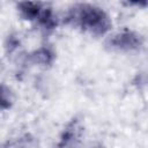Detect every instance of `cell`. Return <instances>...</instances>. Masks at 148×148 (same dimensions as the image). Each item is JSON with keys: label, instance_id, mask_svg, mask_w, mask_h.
I'll list each match as a JSON object with an SVG mask.
<instances>
[{"label": "cell", "instance_id": "3957f363", "mask_svg": "<svg viewBox=\"0 0 148 148\" xmlns=\"http://www.w3.org/2000/svg\"><path fill=\"white\" fill-rule=\"evenodd\" d=\"M83 127L79 119H73L64 130L60 141L58 143V148H77L81 136H82Z\"/></svg>", "mask_w": 148, "mask_h": 148}, {"label": "cell", "instance_id": "5b68a950", "mask_svg": "<svg viewBox=\"0 0 148 148\" xmlns=\"http://www.w3.org/2000/svg\"><path fill=\"white\" fill-rule=\"evenodd\" d=\"M54 58H56V54H54L53 50L51 47H47V46H43L31 54V59L34 62L39 64V65H44V66L51 65L53 62Z\"/></svg>", "mask_w": 148, "mask_h": 148}, {"label": "cell", "instance_id": "277c9868", "mask_svg": "<svg viewBox=\"0 0 148 148\" xmlns=\"http://www.w3.org/2000/svg\"><path fill=\"white\" fill-rule=\"evenodd\" d=\"M17 8L22 15L23 18L25 20H37L43 7L42 3L39 2H30V1H24V2H18Z\"/></svg>", "mask_w": 148, "mask_h": 148}, {"label": "cell", "instance_id": "6da1fadb", "mask_svg": "<svg viewBox=\"0 0 148 148\" xmlns=\"http://www.w3.org/2000/svg\"><path fill=\"white\" fill-rule=\"evenodd\" d=\"M67 21L97 36L108 32L112 25L106 12L90 3L74 5L67 14Z\"/></svg>", "mask_w": 148, "mask_h": 148}, {"label": "cell", "instance_id": "7a4b0ae2", "mask_svg": "<svg viewBox=\"0 0 148 148\" xmlns=\"http://www.w3.org/2000/svg\"><path fill=\"white\" fill-rule=\"evenodd\" d=\"M142 44H143L142 36L132 30H123L113 35L109 39V45L112 49L120 50V51L138 50L142 46Z\"/></svg>", "mask_w": 148, "mask_h": 148}, {"label": "cell", "instance_id": "8992f818", "mask_svg": "<svg viewBox=\"0 0 148 148\" xmlns=\"http://www.w3.org/2000/svg\"><path fill=\"white\" fill-rule=\"evenodd\" d=\"M37 20H38V23L44 29H47V30H51L57 25L56 16H54V14H53V12H52V9L50 7L43 8Z\"/></svg>", "mask_w": 148, "mask_h": 148}, {"label": "cell", "instance_id": "52a82bcc", "mask_svg": "<svg viewBox=\"0 0 148 148\" xmlns=\"http://www.w3.org/2000/svg\"><path fill=\"white\" fill-rule=\"evenodd\" d=\"M13 94L8 87L0 84V110H7L13 104Z\"/></svg>", "mask_w": 148, "mask_h": 148}, {"label": "cell", "instance_id": "ba28073f", "mask_svg": "<svg viewBox=\"0 0 148 148\" xmlns=\"http://www.w3.org/2000/svg\"><path fill=\"white\" fill-rule=\"evenodd\" d=\"M0 148H24L23 146V141L20 140V141H14V142H8L6 145H1Z\"/></svg>", "mask_w": 148, "mask_h": 148}]
</instances>
